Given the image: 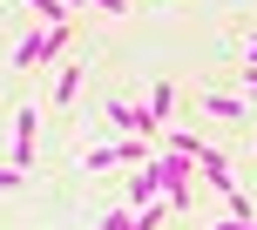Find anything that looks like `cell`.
Here are the masks:
<instances>
[{
	"label": "cell",
	"instance_id": "3957f363",
	"mask_svg": "<svg viewBox=\"0 0 257 230\" xmlns=\"http://www.w3.org/2000/svg\"><path fill=\"white\" fill-rule=\"evenodd\" d=\"M34 129H41V102H21L14 108V149H7V163L21 176H34Z\"/></svg>",
	"mask_w": 257,
	"mask_h": 230
},
{
	"label": "cell",
	"instance_id": "5bb4252c",
	"mask_svg": "<svg viewBox=\"0 0 257 230\" xmlns=\"http://www.w3.org/2000/svg\"><path fill=\"white\" fill-rule=\"evenodd\" d=\"M244 68H257V34H250V48H244Z\"/></svg>",
	"mask_w": 257,
	"mask_h": 230
},
{
	"label": "cell",
	"instance_id": "7c38bea8",
	"mask_svg": "<svg viewBox=\"0 0 257 230\" xmlns=\"http://www.w3.org/2000/svg\"><path fill=\"white\" fill-rule=\"evenodd\" d=\"M217 230H257V217H223Z\"/></svg>",
	"mask_w": 257,
	"mask_h": 230
},
{
	"label": "cell",
	"instance_id": "277c9868",
	"mask_svg": "<svg viewBox=\"0 0 257 230\" xmlns=\"http://www.w3.org/2000/svg\"><path fill=\"white\" fill-rule=\"evenodd\" d=\"M190 163H196V176H203V183H210V190H217V196H230V190H237V176H230V156H223V149H210L203 136H196Z\"/></svg>",
	"mask_w": 257,
	"mask_h": 230
},
{
	"label": "cell",
	"instance_id": "30bf717a",
	"mask_svg": "<svg viewBox=\"0 0 257 230\" xmlns=\"http://www.w3.org/2000/svg\"><path fill=\"white\" fill-rule=\"evenodd\" d=\"M41 27H68V0H27Z\"/></svg>",
	"mask_w": 257,
	"mask_h": 230
},
{
	"label": "cell",
	"instance_id": "5b68a950",
	"mask_svg": "<svg viewBox=\"0 0 257 230\" xmlns=\"http://www.w3.org/2000/svg\"><path fill=\"white\" fill-rule=\"evenodd\" d=\"M156 196H163V169H156V156H149V163L136 169V183H128V203L142 210V203H156Z\"/></svg>",
	"mask_w": 257,
	"mask_h": 230
},
{
	"label": "cell",
	"instance_id": "ba28073f",
	"mask_svg": "<svg viewBox=\"0 0 257 230\" xmlns=\"http://www.w3.org/2000/svg\"><path fill=\"white\" fill-rule=\"evenodd\" d=\"M115 163H122V142H95V149H81V169H95V176L115 169Z\"/></svg>",
	"mask_w": 257,
	"mask_h": 230
},
{
	"label": "cell",
	"instance_id": "8992f818",
	"mask_svg": "<svg viewBox=\"0 0 257 230\" xmlns=\"http://www.w3.org/2000/svg\"><path fill=\"white\" fill-rule=\"evenodd\" d=\"M196 108H203L210 122H237V115H244L250 102H244V95H203V102H196Z\"/></svg>",
	"mask_w": 257,
	"mask_h": 230
},
{
	"label": "cell",
	"instance_id": "8fae6325",
	"mask_svg": "<svg viewBox=\"0 0 257 230\" xmlns=\"http://www.w3.org/2000/svg\"><path fill=\"white\" fill-rule=\"evenodd\" d=\"M21 183H27L21 169H14V163H0V190H21Z\"/></svg>",
	"mask_w": 257,
	"mask_h": 230
},
{
	"label": "cell",
	"instance_id": "52a82bcc",
	"mask_svg": "<svg viewBox=\"0 0 257 230\" xmlns=\"http://www.w3.org/2000/svg\"><path fill=\"white\" fill-rule=\"evenodd\" d=\"M142 108H149V122H156V129H169V108H176V88H169V81H156Z\"/></svg>",
	"mask_w": 257,
	"mask_h": 230
},
{
	"label": "cell",
	"instance_id": "9c48e42d",
	"mask_svg": "<svg viewBox=\"0 0 257 230\" xmlns=\"http://www.w3.org/2000/svg\"><path fill=\"white\" fill-rule=\"evenodd\" d=\"M75 95H81V68L68 61L61 75H54V108H68V102H75Z\"/></svg>",
	"mask_w": 257,
	"mask_h": 230
},
{
	"label": "cell",
	"instance_id": "6da1fadb",
	"mask_svg": "<svg viewBox=\"0 0 257 230\" xmlns=\"http://www.w3.org/2000/svg\"><path fill=\"white\" fill-rule=\"evenodd\" d=\"M156 169H163V203L183 217V210L196 203V163H190L183 149H163V156H156Z\"/></svg>",
	"mask_w": 257,
	"mask_h": 230
},
{
	"label": "cell",
	"instance_id": "4fadbf2b",
	"mask_svg": "<svg viewBox=\"0 0 257 230\" xmlns=\"http://www.w3.org/2000/svg\"><path fill=\"white\" fill-rule=\"evenodd\" d=\"M244 81H250V108H257V68H244Z\"/></svg>",
	"mask_w": 257,
	"mask_h": 230
},
{
	"label": "cell",
	"instance_id": "7a4b0ae2",
	"mask_svg": "<svg viewBox=\"0 0 257 230\" xmlns=\"http://www.w3.org/2000/svg\"><path fill=\"white\" fill-rule=\"evenodd\" d=\"M61 48H68V27H34V34L14 48V68H21V75H34V68L61 61Z\"/></svg>",
	"mask_w": 257,
	"mask_h": 230
}]
</instances>
